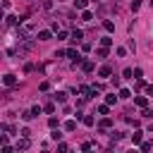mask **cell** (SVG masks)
Wrapping results in <instances>:
<instances>
[{
  "mask_svg": "<svg viewBox=\"0 0 153 153\" xmlns=\"http://www.w3.org/2000/svg\"><path fill=\"white\" fill-rule=\"evenodd\" d=\"M65 55H67V57H69V60H72V62H74V65H79V62H81V55H79V53H76V50H74V48H69V50H67V53H65Z\"/></svg>",
  "mask_w": 153,
  "mask_h": 153,
  "instance_id": "1",
  "label": "cell"
},
{
  "mask_svg": "<svg viewBox=\"0 0 153 153\" xmlns=\"http://www.w3.org/2000/svg\"><path fill=\"white\" fill-rule=\"evenodd\" d=\"M22 31H24V36H31V33L36 31V24H33V22H26V24L22 26Z\"/></svg>",
  "mask_w": 153,
  "mask_h": 153,
  "instance_id": "2",
  "label": "cell"
},
{
  "mask_svg": "<svg viewBox=\"0 0 153 153\" xmlns=\"http://www.w3.org/2000/svg\"><path fill=\"white\" fill-rule=\"evenodd\" d=\"M29 143H31V141H29V136H22V139L17 141V151H26V148H29Z\"/></svg>",
  "mask_w": 153,
  "mask_h": 153,
  "instance_id": "3",
  "label": "cell"
},
{
  "mask_svg": "<svg viewBox=\"0 0 153 153\" xmlns=\"http://www.w3.org/2000/svg\"><path fill=\"white\" fill-rule=\"evenodd\" d=\"M98 127H100V131H105V129H110V127H112V120H110V117H103V120L98 122Z\"/></svg>",
  "mask_w": 153,
  "mask_h": 153,
  "instance_id": "4",
  "label": "cell"
},
{
  "mask_svg": "<svg viewBox=\"0 0 153 153\" xmlns=\"http://www.w3.org/2000/svg\"><path fill=\"white\" fill-rule=\"evenodd\" d=\"M98 74H100V76H105V79H108V76H110V74H112V67H110V65H103V67H100V69H98Z\"/></svg>",
  "mask_w": 153,
  "mask_h": 153,
  "instance_id": "5",
  "label": "cell"
},
{
  "mask_svg": "<svg viewBox=\"0 0 153 153\" xmlns=\"http://www.w3.org/2000/svg\"><path fill=\"white\" fill-rule=\"evenodd\" d=\"M2 81H5V86H14V84H17V76H14V74H5Z\"/></svg>",
  "mask_w": 153,
  "mask_h": 153,
  "instance_id": "6",
  "label": "cell"
},
{
  "mask_svg": "<svg viewBox=\"0 0 153 153\" xmlns=\"http://www.w3.org/2000/svg\"><path fill=\"white\" fill-rule=\"evenodd\" d=\"M131 141H134V146H139V143L143 141V131H134V134H131Z\"/></svg>",
  "mask_w": 153,
  "mask_h": 153,
  "instance_id": "7",
  "label": "cell"
},
{
  "mask_svg": "<svg viewBox=\"0 0 153 153\" xmlns=\"http://www.w3.org/2000/svg\"><path fill=\"white\" fill-rule=\"evenodd\" d=\"M50 36H53V33H50L48 29H41V31H38V41H48Z\"/></svg>",
  "mask_w": 153,
  "mask_h": 153,
  "instance_id": "8",
  "label": "cell"
},
{
  "mask_svg": "<svg viewBox=\"0 0 153 153\" xmlns=\"http://www.w3.org/2000/svg\"><path fill=\"white\" fill-rule=\"evenodd\" d=\"M81 38H84V33H81L79 29H74V31H72V43H79Z\"/></svg>",
  "mask_w": 153,
  "mask_h": 153,
  "instance_id": "9",
  "label": "cell"
},
{
  "mask_svg": "<svg viewBox=\"0 0 153 153\" xmlns=\"http://www.w3.org/2000/svg\"><path fill=\"white\" fill-rule=\"evenodd\" d=\"M134 103H136L139 108H146V105H148V98H146V96H136V100H134Z\"/></svg>",
  "mask_w": 153,
  "mask_h": 153,
  "instance_id": "10",
  "label": "cell"
},
{
  "mask_svg": "<svg viewBox=\"0 0 153 153\" xmlns=\"http://www.w3.org/2000/svg\"><path fill=\"white\" fill-rule=\"evenodd\" d=\"M103 29L112 33V31H115V22H110V19H105V22H103Z\"/></svg>",
  "mask_w": 153,
  "mask_h": 153,
  "instance_id": "11",
  "label": "cell"
},
{
  "mask_svg": "<svg viewBox=\"0 0 153 153\" xmlns=\"http://www.w3.org/2000/svg\"><path fill=\"white\" fill-rule=\"evenodd\" d=\"M81 67H84V72H93V62H91V60H84Z\"/></svg>",
  "mask_w": 153,
  "mask_h": 153,
  "instance_id": "12",
  "label": "cell"
},
{
  "mask_svg": "<svg viewBox=\"0 0 153 153\" xmlns=\"http://www.w3.org/2000/svg\"><path fill=\"white\" fill-rule=\"evenodd\" d=\"M53 98H55L57 103H65V100H67V93H65V91H60V93H55Z\"/></svg>",
  "mask_w": 153,
  "mask_h": 153,
  "instance_id": "13",
  "label": "cell"
},
{
  "mask_svg": "<svg viewBox=\"0 0 153 153\" xmlns=\"http://www.w3.org/2000/svg\"><path fill=\"white\" fill-rule=\"evenodd\" d=\"M65 129H67V131H74V129H76V122H74V120H67V122H65Z\"/></svg>",
  "mask_w": 153,
  "mask_h": 153,
  "instance_id": "14",
  "label": "cell"
},
{
  "mask_svg": "<svg viewBox=\"0 0 153 153\" xmlns=\"http://www.w3.org/2000/svg\"><path fill=\"white\" fill-rule=\"evenodd\" d=\"M0 129H2V131H10V134H14V131H17V129H14V127H12L10 122H5V124H0Z\"/></svg>",
  "mask_w": 153,
  "mask_h": 153,
  "instance_id": "15",
  "label": "cell"
},
{
  "mask_svg": "<svg viewBox=\"0 0 153 153\" xmlns=\"http://www.w3.org/2000/svg\"><path fill=\"white\" fill-rule=\"evenodd\" d=\"M86 5H88V0H74V7L76 10H86Z\"/></svg>",
  "mask_w": 153,
  "mask_h": 153,
  "instance_id": "16",
  "label": "cell"
},
{
  "mask_svg": "<svg viewBox=\"0 0 153 153\" xmlns=\"http://www.w3.org/2000/svg\"><path fill=\"white\" fill-rule=\"evenodd\" d=\"M96 55H98V57H108V48H105V45H100V48L96 50Z\"/></svg>",
  "mask_w": 153,
  "mask_h": 153,
  "instance_id": "17",
  "label": "cell"
},
{
  "mask_svg": "<svg viewBox=\"0 0 153 153\" xmlns=\"http://www.w3.org/2000/svg\"><path fill=\"white\" fill-rule=\"evenodd\" d=\"M81 122H84L86 127H91V124H93V117H91V115H81Z\"/></svg>",
  "mask_w": 153,
  "mask_h": 153,
  "instance_id": "18",
  "label": "cell"
},
{
  "mask_svg": "<svg viewBox=\"0 0 153 153\" xmlns=\"http://www.w3.org/2000/svg\"><path fill=\"white\" fill-rule=\"evenodd\" d=\"M81 19H84V22H91V19H93V14H91L88 10H84V12H81Z\"/></svg>",
  "mask_w": 153,
  "mask_h": 153,
  "instance_id": "19",
  "label": "cell"
},
{
  "mask_svg": "<svg viewBox=\"0 0 153 153\" xmlns=\"http://www.w3.org/2000/svg\"><path fill=\"white\" fill-rule=\"evenodd\" d=\"M100 45H105V48H110V45H112V38H110V36H105V38H100Z\"/></svg>",
  "mask_w": 153,
  "mask_h": 153,
  "instance_id": "20",
  "label": "cell"
},
{
  "mask_svg": "<svg viewBox=\"0 0 153 153\" xmlns=\"http://www.w3.org/2000/svg\"><path fill=\"white\" fill-rule=\"evenodd\" d=\"M105 103H108V105H115V103H117V96H115V93H112V96H105Z\"/></svg>",
  "mask_w": 153,
  "mask_h": 153,
  "instance_id": "21",
  "label": "cell"
},
{
  "mask_svg": "<svg viewBox=\"0 0 153 153\" xmlns=\"http://www.w3.org/2000/svg\"><path fill=\"white\" fill-rule=\"evenodd\" d=\"M22 120H26V122L33 120V112H31V110H24V112H22Z\"/></svg>",
  "mask_w": 153,
  "mask_h": 153,
  "instance_id": "22",
  "label": "cell"
},
{
  "mask_svg": "<svg viewBox=\"0 0 153 153\" xmlns=\"http://www.w3.org/2000/svg\"><path fill=\"white\" fill-rule=\"evenodd\" d=\"M139 146H141V151H151V148H153V143H151V141H141Z\"/></svg>",
  "mask_w": 153,
  "mask_h": 153,
  "instance_id": "23",
  "label": "cell"
},
{
  "mask_svg": "<svg viewBox=\"0 0 153 153\" xmlns=\"http://www.w3.org/2000/svg\"><path fill=\"white\" fill-rule=\"evenodd\" d=\"M43 110H45V112H55V103H45Z\"/></svg>",
  "mask_w": 153,
  "mask_h": 153,
  "instance_id": "24",
  "label": "cell"
},
{
  "mask_svg": "<svg viewBox=\"0 0 153 153\" xmlns=\"http://www.w3.org/2000/svg\"><path fill=\"white\" fill-rule=\"evenodd\" d=\"M108 110H110V105H108V103H105V105H100V108H98V112H100V115H108Z\"/></svg>",
  "mask_w": 153,
  "mask_h": 153,
  "instance_id": "25",
  "label": "cell"
},
{
  "mask_svg": "<svg viewBox=\"0 0 153 153\" xmlns=\"http://www.w3.org/2000/svg\"><path fill=\"white\" fill-rule=\"evenodd\" d=\"M143 86H146V84H143V81H141V79H139V76H136V84H134V88H139V91H141V88H143Z\"/></svg>",
  "mask_w": 153,
  "mask_h": 153,
  "instance_id": "26",
  "label": "cell"
},
{
  "mask_svg": "<svg viewBox=\"0 0 153 153\" xmlns=\"http://www.w3.org/2000/svg\"><path fill=\"white\" fill-rule=\"evenodd\" d=\"M41 110H43L41 105H33V108H31V112H33V117H36V115H41Z\"/></svg>",
  "mask_w": 153,
  "mask_h": 153,
  "instance_id": "27",
  "label": "cell"
},
{
  "mask_svg": "<svg viewBox=\"0 0 153 153\" xmlns=\"http://www.w3.org/2000/svg\"><path fill=\"white\" fill-rule=\"evenodd\" d=\"M48 124H50V129H55V127H57V117H50V120H48Z\"/></svg>",
  "mask_w": 153,
  "mask_h": 153,
  "instance_id": "28",
  "label": "cell"
},
{
  "mask_svg": "<svg viewBox=\"0 0 153 153\" xmlns=\"http://www.w3.org/2000/svg\"><path fill=\"white\" fill-rule=\"evenodd\" d=\"M50 136H53V139H55V141H60V139H62V134H60V131H57V129H53V134H50Z\"/></svg>",
  "mask_w": 153,
  "mask_h": 153,
  "instance_id": "29",
  "label": "cell"
},
{
  "mask_svg": "<svg viewBox=\"0 0 153 153\" xmlns=\"http://www.w3.org/2000/svg\"><path fill=\"white\" fill-rule=\"evenodd\" d=\"M129 96H131V93H129L127 88H122V91H120V98H129Z\"/></svg>",
  "mask_w": 153,
  "mask_h": 153,
  "instance_id": "30",
  "label": "cell"
},
{
  "mask_svg": "<svg viewBox=\"0 0 153 153\" xmlns=\"http://www.w3.org/2000/svg\"><path fill=\"white\" fill-rule=\"evenodd\" d=\"M139 7H141V2H139V0H131V10H134V12H136V10H139Z\"/></svg>",
  "mask_w": 153,
  "mask_h": 153,
  "instance_id": "31",
  "label": "cell"
},
{
  "mask_svg": "<svg viewBox=\"0 0 153 153\" xmlns=\"http://www.w3.org/2000/svg\"><path fill=\"white\" fill-rule=\"evenodd\" d=\"M5 143H7V134H2V131H0V146H5Z\"/></svg>",
  "mask_w": 153,
  "mask_h": 153,
  "instance_id": "32",
  "label": "cell"
},
{
  "mask_svg": "<svg viewBox=\"0 0 153 153\" xmlns=\"http://www.w3.org/2000/svg\"><path fill=\"white\" fill-rule=\"evenodd\" d=\"M143 88H146V93H148V96H153V86H143Z\"/></svg>",
  "mask_w": 153,
  "mask_h": 153,
  "instance_id": "33",
  "label": "cell"
},
{
  "mask_svg": "<svg viewBox=\"0 0 153 153\" xmlns=\"http://www.w3.org/2000/svg\"><path fill=\"white\" fill-rule=\"evenodd\" d=\"M2 19H5V14H2V10H0V22H2Z\"/></svg>",
  "mask_w": 153,
  "mask_h": 153,
  "instance_id": "34",
  "label": "cell"
},
{
  "mask_svg": "<svg viewBox=\"0 0 153 153\" xmlns=\"http://www.w3.org/2000/svg\"><path fill=\"white\" fill-rule=\"evenodd\" d=\"M93 2H100V0H93Z\"/></svg>",
  "mask_w": 153,
  "mask_h": 153,
  "instance_id": "35",
  "label": "cell"
}]
</instances>
